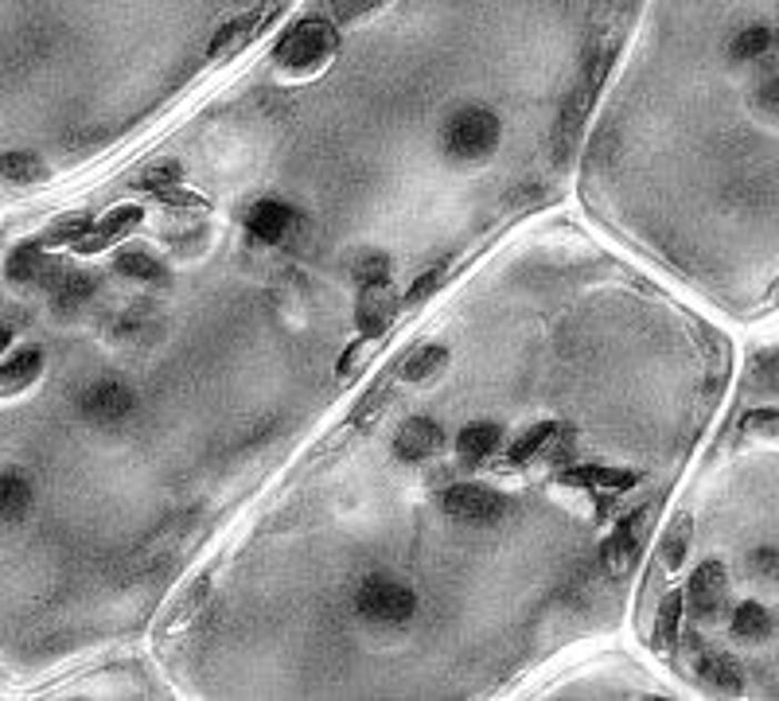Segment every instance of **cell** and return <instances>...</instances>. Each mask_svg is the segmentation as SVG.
I'll use <instances>...</instances> for the list:
<instances>
[{"label":"cell","mask_w":779,"mask_h":701,"mask_svg":"<svg viewBox=\"0 0 779 701\" xmlns=\"http://www.w3.org/2000/svg\"><path fill=\"white\" fill-rule=\"evenodd\" d=\"M499 133H503L499 118H495L492 110H484V105H464V110H456L453 118H448L441 141H445V152L453 160L476 164V160L492 156L495 144H499Z\"/></svg>","instance_id":"2"},{"label":"cell","mask_w":779,"mask_h":701,"mask_svg":"<svg viewBox=\"0 0 779 701\" xmlns=\"http://www.w3.org/2000/svg\"><path fill=\"white\" fill-rule=\"evenodd\" d=\"M445 363H448V347H441V343H429V347H417L414 355H406V359H402L398 375L406 378V383H422V378L437 375Z\"/></svg>","instance_id":"22"},{"label":"cell","mask_w":779,"mask_h":701,"mask_svg":"<svg viewBox=\"0 0 779 701\" xmlns=\"http://www.w3.org/2000/svg\"><path fill=\"white\" fill-rule=\"evenodd\" d=\"M351 277L358 281V285H378V281H389V270H394V262H389L382 250H363V254H355L347 262Z\"/></svg>","instance_id":"25"},{"label":"cell","mask_w":779,"mask_h":701,"mask_svg":"<svg viewBox=\"0 0 779 701\" xmlns=\"http://www.w3.org/2000/svg\"><path fill=\"white\" fill-rule=\"evenodd\" d=\"M59 273L63 270L43 257L40 242H24L9 254V281H17V285H55Z\"/></svg>","instance_id":"8"},{"label":"cell","mask_w":779,"mask_h":701,"mask_svg":"<svg viewBox=\"0 0 779 701\" xmlns=\"http://www.w3.org/2000/svg\"><path fill=\"white\" fill-rule=\"evenodd\" d=\"M51 288H55V308L59 312H74V308H82V304H87L90 301V296H94V277H90V273H59V281H55V285H51Z\"/></svg>","instance_id":"21"},{"label":"cell","mask_w":779,"mask_h":701,"mask_svg":"<svg viewBox=\"0 0 779 701\" xmlns=\"http://www.w3.org/2000/svg\"><path fill=\"white\" fill-rule=\"evenodd\" d=\"M293 226V211L277 200H257L254 207L246 211V231L254 234L257 242H281Z\"/></svg>","instance_id":"13"},{"label":"cell","mask_w":779,"mask_h":701,"mask_svg":"<svg viewBox=\"0 0 779 701\" xmlns=\"http://www.w3.org/2000/svg\"><path fill=\"white\" fill-rule=\"evenodd\" d=\"M441 445H445V437H441L437 421H429V417H414L394 437V453L402 460H429L433 453H441Z\"/></svg>","instance_id":"9"},{"label":"cell","mask_w":779,"mask_h":701,"mask_svg":"<svg viewBox=\"0 0 779 701\" xmlns=\"http://www.w3.org/2000/svg\"><path fill=\"white\" fill-rule=\"evenodd\" d=\"M732 636L745 639V643H760V639L771 636V612L763 605H756V600H745V605H737V612H732Z\"/></svg>","instance_id":"19"},{"label":"cell","mask_w":779,"mask_h":701,"mask_svg":"<svg viewBox=\"0 0 779 701\" xmlns=\"http://www.w3.org/2000/svg\"><path fill=\"white\" fill-rule=\"evenodd\" d=\"M386 0H332V12L340 24H355V20L371 17V12H378Z\"/></svg>","instance_id":"30"},{"label":"cell","mask_w":779,"mask_h":701,"mask_svg":"<svg viewBox=\"0 0 779 701\" xmlns=\"http://www.w3.org/2000/svg\"><path fill=\"white\" fill-rule=\"evenodd\" d=\"M257 32H262V12H246V17H239V20H231V24L219 28L215 40H211V48H208V55L211 59L239 55V51L246 48Z\"/></svg>","instance_id":"14"},{"label":"cell","mask_w":779,"mask_h":701,"mask_svg":"<svg viewBox=\"0 0 779 701\" xmlns=\"http://www.w3.org/2000/svg\"><path fill=\"white\" fill-rule=\"evenodd\" d=\"M644 530H647V510H636V515H628L616 526V535L608 538V569L613 573H624L636 561L639 546H644Z\"/></svg>","instance_id":"12"},{"label":"cell","mask_w":779,"mask_h":701,"mask_svg":"<svg viewBox=\"0 0 779 701\" xmlns=\"http://www.w3.org/2000/svg\"><path fill=\"white\" fill-rule=\"evenodd\" d=\"M0 175L12 180V184H40V180H48V167L32 152H4L0 156Z\"/></svg>","instance_id":"24"},{"label":"cell","mask_w":779,"mask_h":701,"mask_svg":"<svg viewBox=\"0 0 779 701\" xmlns=\"http://www.w3.org/2000/svg\"><path fill=\"white\" fill-rule=\"evenodd\" d=\"M9 343H12V332L9 327H0V350H9Z\"/></svg>","instance_id":"38"},{"label":"cell","mask_w":779,"mask_h":701,"mask_svg":"<svg viewBox=\"0 0 779 701\" xmlns=\"http://www.w3.org/2000/svg\"><path fill=\"white\" fill-rule=\"evenodd\" d=\"M355 608L366 623H382V628H402L414 620L417 597L406 585L389 581V577H366L355 592Z\"/></svg>","instance_id":"3"},{"label":"cell","mask_w":779,"mask_h":701,"mask_svg":"<svg viewBox=\"0 0 779 701\" xmlns=\"http://www.w3.org/2000/svg\"><path fill=\"white\" fill-rule=\"evenodd\" d=\"M43 370V350L40 347H28L20 355H12L4 367H0V394H17L24 386H32Z\"/></svg>","instance_id":"16"},{"label":"cell","mask_w":779,"mask_h":701,"mask_svg":"<svg viewBox=\"0 0 779 701\" xmlns=\"http://www.w3.org/2000/svg\"><path fill=\"white\" fill-rule=\"evenodd\" d=\"M448 281V265H433L429 273H422V277L409 285V293H406V304H425L433 293H437L441 285Z\"/></svg>","instance_id":"28"},{"label":"cell","mask_w":779,"mask_h":701,"mask_svg":"<svg viewBox=\"0 0 779 701\" xmlns=\"http://www.w3.org/2000/svg\"><path fill=\"white\" fill-rule=\"evenodd\" d=\"M698 678L714 693H740L745 690V670L725 651H698Z\"/></svg>","instance_id":"11"},{"label":"cell","mask_w":779,"mask_h":701,"mask_svg":"<svg viewBox=\"0 0 779 701\" xmlns=\"http://www.w3.org/2000/svg\"><path fill=\"white\" fill-rule=\"evenodd\" d=\"M32 507V484L17 471H0V526L20 522Z\"/></svg>","instance_id":"17"},{"label":"cell","mask_w":779,"mask_h":701,"mask_svg":"<svg viewBox=\"0 0 779 701\" xmlns=\"http://www.w3.org/2000/svg\"><path fill=\"white\" fill-rule=\"evenodd\" d=\"M133 409H136V394L125 383H94L79 398V414L94 425H118Z\"/></svg>","instance_id":"6"},{"label":"cell","mask_w":779,"mask_h":701,"mask_svg":"<svg viewBox=\"0 0 779 701\" xmlns=\"http://www.w3.org/2000/svg\"><path fill=\"white\" fill-rule=\"evenodd\" d=\"M686 546H690V522L686 518H678L675 522V530L667 535V542H662V553H667V566L675 569V566H682V558H686Z\"/></svg>","instance_id":"31"},{"label":"cell","mask_w":779,"mask_h":701,"mask_svg":"<svg viewBox=\"0 0 779 701\" xmlns=\"http://www.w3.org/2000/svg\"><path fill=\"white\" fill-rule=\"evenodd\" d=\"M402 312V296L389 281H378V285H363L355 304V324L366 339H382L389 332V324L398 319Z\"/></svg>","instance_id":"5"},{"label":"cell","mask_w":779,"mask_h":701,"mask_svg":"<svg viewBox=\"0 0 779 701\" xmlns=\"http://www.w3.org/2000/svg\"><path fill=\"white\" fill-rule=\"evenodd\" d=\"M371 343H374V339H371ZM371 343H363V347H355V350H347V355H343V359H340V375H343V378H347L351 370H355L358 363H363L366 355H371Z\"/></svg>","instance_id":"37"},{"label":"cell","mask_w":779,"mask_h":701,"mask_svg":"<svg viewBox=\"0 0 779 701\" xmlns=\"http://www.w3.org/2000/svg\"><path fill=\"white\" fill-rule=\"evenodd\" d=\"M180 175H183V167L175 164V160H168V164H160V167H152V172L141 175V187H152V192H160V187L175 184Z\"/></svg>","instance_id":"32"},{"label":"cell","mask_w":779,"mask_h":701,"mask_svg":"<svg viewBox=\"0 0 779 701\" xmlns=\"http://www.w3.org/2000/svg\"><path fill=\"white\" fill-rule=\"evenodd\" d=\"M756 105H760L763 113H771V118H779V74L756 90Z\"/></svg>","instance_id":"35"},{"label":"cell","mask_w":779,"mask_h":701,"mask_svg":"<svg viewBox=\"0 0 779 701\" xmlns=\"http://www.w3.org/2000/svg\"><path fill=\"white\" fill-rule=\"evenodd\" d=\"M745 429L752 433H779V409H756L745 417Z\"/></svg>","instance_id":"36"},{"label":"cell","mask_w":779,"mask_h":701,"mask_svg":"<svg viewBox=\"0 0 779 701\" xmlns=\"http://www.w3.org/2000/svg\"><path fill=\"white\" fill-rule=\"evenodd\" d=\"M144 219V211L141 207H118V211H110V215L102 219L98 226H90L87 234H82L74 246L82 250V254H94V250H105V246H113L118 238H125L129 231H133L136 223Z\"/></svg>","instance_id":"10"},{"label":"cell","mask_w":779,"mask_h":701,"mask_svg":"<svg viewBox=\"0 0 779 701\" xmlns=\"http://www.w3.org/2000/svg\"><path fill=\"white\" fill-rule=\"evenodd\" d=\"M499 445H503V433H499V425H492V421H472V425H464L461 437H456V453H461L468 464L487 460V456H492Z\"/></svg>","instance_id":"15"},{"label":"cell","mask_w":779,"mask_h":701,"mask_svg":"<svg viewBox=\"0 0 779 701\" xmlns=\"http://www.w3.org/2000/svg\"><path fill=\"white\" fill-rule=\"evenodd\" d=\"M118 270L129 273V277H136V281H160V277H164V265H160L156 257L141 254V250H129V254H121L118 257Z\"/></svg>","instance_id":"27"},{"label":"cell","mask_w":779,"mask_h":701,"mask_svg":"<svg viewBox=\"0 0 779 701\" xmlns=\"http://www.w3.org/2000/svg\"><path fill=\"white\" fill-rule=\"evenodd\" d=\"M90 226H94V223H90V215H71V219H59V223L51 226V231H48V238H43V242H48V246H63V242H79L82 234L90 231Z\"/></svg>","instance_id":"29"},{"label":"cell","mask_w":779,"mask_h":701,"mask_svg":"<svg viewBox=\"0 0 779 701\" xmlns=\"http://www.w3.org/2000/svg\"><path fill=\"white\" fill-rule=\"evenodd\" d=\"M725 597H729V573H725V566L721 561H701L690 577V589H686L694 616L698 620H717L725 608Z\"/></svg>","instance_id":"7"},{"label":"cell","mask_w":779,"mask_h":701,"mask_svg":"<svg viewBox=\"0 0 779 701\" xmlns=\"http://www.w3.org/2000/svg\"><path fill=\"white\" fill-rule=\"evenodd\" d=\"M441 507H445V515L461 518V522L487 526V522H499L503 510H507V499H503L495 487H484V484H453L441 495Z\"/></svg>","instance_id":"4"},{"label":"cell","mask_w":779,"mask_h":701,"mask_svg":"<svg viewBox=\"0 0 779 701\" xmlns=\"http://www.w3.org/2000/svg\"><path fill=\"white\" fill-rule=\"evenodd\" d=\"M562 479L573 487H605V491H631L639 484L636 471H620V468H573Z\"/></svg>","instance_id":"18"},{"label":"cell","mask_w":779,"mask_h":701,"mask_svg":"<svg viewBox=\"0 0 779 701\" xmlns=\"http://www.w3.org/2000/svg\"><path fill=\"white\" fill-rule=\"evenodd\" d=\"M678 628H682V592H670L659 605V616H655V647L659 651H675Z\"/></svg>","instance_id":"23"},{"label":"cell","mask_w":779,"mask_h":701,"mask_svg":"<svg viewBox=\"0 0 779 701\" xmlns=\"http://www.w3.org/2000/svg\"><path fill=\"white\" fill-rule=\"evenodd\" d=\"M748 569H752L756 577H779V553L776 550H756L752 558H748Z\"/></svg>","instance_id":"34"},{"label":"cell","mask_w":779,"mask_h":701,"mask_svg":"<svg viewBox=\"0 0 779 701\" xmlns=\"http://www.w3.org/2000/svg\"><path fill=\"white\" fill-rule=\"evenodd\" d=\"M554 433H557V425H549V421H542V425H530V429L523 433V437L510 445V464H530L534 456L542 453V448L554 440Z\"/></svg>","instance_id":"26"},{"label":"cell","mask_w":779,"mask_h":701,"mask_svg":"<svg viewBox=\"0 0 779 701\" xmlns=\"http://www.w3.org/2000/svg\"><path fill=\"white\" fill-rule=\"evenodd\" d=\"M335 48H340V32H335V24H327V20L312 17V20H301L296 28H289L285 35L277 40V48H273V63L281 67V71H316L320 63H327V59L335 55Z\"/></svg>","instance_id":"1"},{"label":"cell","mask_w":779,"mask_h":701,"mask_svg":"<svg viewBox=\"0 0 779 701\" xmlns=\"http://www.w3.org/2000/svg\"><path fill=\"white\" fill-rule=\"evenodd\" d=\"M203 597H208V581H200V585H191V589H188V592H183V600H180V605H175V608H172V616H175V620H172V623L188 620V612H191V608H200V605H203Z\"/></svg>","instance_id":"33"},{"label":"cell","mask_w":779,"mask_h":701,"mask_svg":"<svg viewBox=\"0 0 779 701\" xmlns=\"http://www.w3.org/2000/svg\"><path fill=\"white\" fill-rule=\"evenodd\" d=\"M776 43H779V32H776V28H768V24H748L745 32L732 35L729 51H732V59H740V63H752V59L771 55V48H776Z\"/></svg>","instance_id":"20"}]
</instances>
